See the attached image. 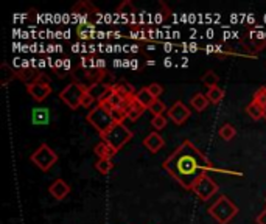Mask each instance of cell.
<instances>
[{"instance_id": "1", "label": "cell", "mask_w": 266, "mask_h": 224, "mask_svg": "<svg viewBox=\"0 0 266 224\" xmlns=\"http://www.w3.org/2000/svg\"><path fill=\"white\" fill-rule=\"evenodd\" d=\"M162 166L186 190H192L194 182L201 176L207 174V172L210 170H215L214 164L190 140H184L164 160Z\"/></svg>"}, {"instance_id": "2", "label": "cell", "mask_w": 266, "mask_h": 224, "mask_svg": "<svg viewBox=\"0 0 266 224\" xmlns=\"http://www.w3.org/2000/svg\"><path fill=\"white\" fill-rule=\"evenodd\" d=\"M238 212H240V208H238L226 194L220 196V198L208 207V215L218 224H229L236 216Z\"/></svg>"}, {"instance_id": "3", "label": "cell", "mask_w": 266, "mask_h": 224, "mask_svg": "<svg viewBox=\"0 0 266 224\" xmlns=\"http://www.w3.org/2000/svg\"><path fill=\"white\" fill-rule=\"evenodd\" d=\"M106 76L104 67H82L76 66L72 70V78L75 82L81 84L84 89H89L98 82H103V78Z\"/></svg>"}, {"instance_id": "4", "label": "cell", "mask_w": 266, "mask_h": 224, "mask_svg": "<svg viewBox=\"0 0 266 224\" xmlns=\"http://www.w3.org/2000/svg\"><path fill=\"white\" fill-rule=\"evenodd\" d=\"M86 120L89 124H92V128L95 131L100 132V136H103L104 132H108L112 126L116 124L114 118H112L110 112L106 110L102 104H96L95 108H92L88 116H86Z\"/></svg>"}, {"instance_id": "5", "label": "cell", "mask_w": 266, "mask_h": 224, "mask_svg": "<svg viewBox=\"0 0 266 224\" xmlns=\"http://www.w3.org/2000/svg\"><path fill=\"white\" fill-rule=\"evenodd\" d=\"M103 142L109 144L114 150L120 151L132 138V131L124 123H116L112 128L102 136Z\"/></svg>"}, {"instance_id": "6", "label": "cell", "mask_w": 266, "mask_h": 224, "mask_svg": "<svg viewBox=\"0 0 266 224\" xmlns=\"http://www.w3.org/2000/svg\"><path fill=\"white\" fill-rule=\"evenodd\" d=\"M30 162L36 165L40 172H48L50 168L58 162V154L47 144H40L38 150H34L30 156Z\"/></svg>"}, {"instance_id": "7", "label": "cell", "mask_w": 266, "mask_h": 224, "mask_svg": "<svg viewBox=\"0 0 266 224\" xmlns=\"http://www.w3.org/2000/svg\"><path fill=\"white\" fill-rule=\"evenodd\" d=\"M84 94H86V89H84L81 84L72 81L60 92V98L62 100V103H66L70 109L75 110L82 104Z\"/></svg>"}, {"instance_id": "8", "label": "cell", "mask_w": 266, "mask_h": 224, "mask_svg": "<svg viewBox=\"0 0 266 224\" xmlns=\"http://www.w3.org/2000/svg\"><path fill=\"white\" fill-rule=\"evenodd\" d=\"M242 44L248 50V54L252 56V58H256L257 53L266 48V38L262 34L258 28L257 30H249L244 34V38H242Z\"/></svg>"}, {"instance_id": "9", "label": "cell", "mask_w": 266, "mask_h": 224, "mask_svg": "<svg viewBox=\"0 0 266 224\" xmlns=\"http://www.w3.org/2000/svg\"><path fill=\"white\" fill-rule=\"evenodd\" d=\"M218 190H220L218 184L208 174L201 176L192 187V192L198 196L201 201H208L214 194L218 193Z\"/></svg>"}, {"instance_id": "10", "label": "cell", "mask_w": 266, "mask_h": 224, "mask_svg": "<svg viewBox=\"0 0 266 224\" xmlns=\"http://www.w3.org/2000/svg\"><path fill=\"white\" fill-rule=\"evenodd\" d=\"M26 92L30 95L34 102H44L46 98L52 94V84H50V80L48 76H42L39 81L30 84V86H26Z\"/></svg>"}, {"instance_id": "11", "label": "cell", "mask_w": 266, "mask_h": 224, "mask_svg": "<svg viewBox=\"0 0 266 224\" xmlns=\"http://www.w3.org/2000/svg\"><path fill=\"white\" fill-rule=\"evenodd\" d=\"M190 116H192L190 109L182 102H176L170 109H168V112H166V117L170 118L174 124H178V126L184 124L190 118Z\"/></svg>"}, {"instance_id": "12", "label": "cell", "mask_w": 266, "mask_h": 224, "mask_svg": "<svg viewBox=\"0 0 266 224\" xmlns=\"http://www.w3.org/2000/svg\"><path fill=\"white\" fill-rule=\"evenodd\" d=\"M70 11H72L74 16L82 18V19H89L92 16H98V14L102 12L92 2H89V0H81V2L74 5Z\"/></svg>"}, {"instance_id": "13", "label": "cell", "mask_w": 266, "mask_h": 224, "mask_svg": "<svg viewBox=\"0 0 266 224\" xmlns=\"http://www.w3.org/2000/svg\"><path fill=\"white\" fill-rule=\"evenodd\" d=\"M44 74L40 70L34 68V67H22V68H16V78L20 80L22 82H25V86H30V84L39 81Z\"/></svg>"}, {"instance_id": "14", "label": "cell", "mask_w": 266, "mask_h": 224, "mask_svg": "<svg viewBox=\"0 0 266 224\" xmlns=\"http://www.w3.org/2000/svg\"><path fill=\"white\" fill-rule=\"evenodd\" d=\"M70 190H72V188H70V186L61 178L54 179L50 184V187H48V193L53 196L56 201H62L66 196H68Z\"/></svg>"}, {"instance_id": "15", "label": "cell", "mask_w": 266, "mask_h": 224, "mask_svg": "<svg viewBox=\"0 0 266 224\" xmlns=\"http://www.w3.org/2000/svg\"><path fill=\"white\" fill-rule=\"evenodd\" d=\"M144 146L150 151V152H152V154H156V152H159L164 146H165V140H164V137L158 132V131H152V132H150L145 138H144Z\"/></svg>"}, {"instance_id": "16", "label": "cell", "mask_w": 266, "mask_h": 224, "mask_svg": "<svg viewBox=\"0 0 266 224\" xmlns=\"http://www.w3.org/2000/svg\"><path fill=\"white\" fill-rule=\"evenodd\" d=\"M112 90H114L117 95H120L123 100H131V98H134L137 94L128 81H118L116 84H112Z\"/></svg>"}, {"instance_id": "17", "label": "cell", "mask_w": 266, "mask_h": 224, "mask_svg": "<svg viewBox=\"0 0 266 224\" xmlns=\"http://www.w3.org/2000/svg\"><path fill=\"white\" fill-rule=\"evenodd\" d=\"M145 110H146V109L136 100V96L131 98V100L128 102V106H126V114H128V118H130L131 122H137L140 117L144 116Z\"/></svg>"}, {"instance_id": "18", "label": "cell", "mask_w": 266, "mask_h": 224, "mask_svg": "<svg viewBox=\"0 0 266 224\" xmlns=\"http://www.w3.org/2000/svg\"><path fill=\"white\" fill-rule=\"evenodd\" d=\"M94 152L98 156V159H110V160H112V158H114L118 151L114 150L109 144H106V142H103V140H102L100 144H96V145H95Z\"/></svg>"}, {"instance_id": "19", "label": "cell", "mask_w": 266, "mask_h": 224, "mask_svg": "<svg viewBox=\"0 0 266 224\" xmlns=\"http://www.w3.org/2000/svg\"><path fill=\"white\" fill-rule=\"evenodd\" d=\"M76 34L80 39H92L95 34V25L90 22H80L76 25Z\"/></svg>"}, {"instance_id": "20", "label": "cell", "mask_w": 266, "mask_h": 224, "mask_svg": "<svg viewBox=\"0 0 266 224\" xmlns=\"http://www.w3.org/2000/svg\"><path fill=\"white\" fill-rule=\"evenodd\" d=\"M190 104H192V108H193L196 112H202V110L207 109V106L210 104V102H208V98H207L206 94H201V92H200V94H194V95L192 96Z\"/></svg>"}, {"instance_id": "21", "label": "cell", "mask_w": 266, "mask_h": 224, "mask_svg": "<svg viewBox=\"0 0 266 224\" xmlns=\"http://www.w3.org/2000/svg\"><path fill=\"white\" fill-rule=\"evenodd\" d=\"M151 34L150 26H142V24H134L131 25V36L132 39H138V40H148Z\"/></svg>"}, {"instance_id": "22", "label": "cell", "mask_w": 266, "mask_h": 224, "mask_svg": "<svg viewBox=\"0 0 266 224\" xmlns=\"http://www.w3.org/2000/svg\"><path fill=\"white\" fill-rule=\"evenodd\" d=\"M136 100H137L140 104H142L145 109H148V108L152 104V102L156 100V98L151 95V92L148 90V88H142V89H140V90L136 94Z\"/></svg>"}, {"instance_id": "23", "label": "cell", "mask_w": 266, "mask_h": 224, "mask_svg": "<svg viewBox=\"0 0 266 224\" xmlns=\"http://www.w3.org/2000/svg\"><path fill=\"white\" fill-rule=\"evenodd\" d=\"M246 114L252 118V120H262L264 118V110L260 104H257L256 102H250L248 106H246Z\"/></svg>"}, {"instance_id": "24", "label": "cell", "mask_w": 266, "mask_h": 224, "mask_svg": "<svg viewBox=\"0 0 266 224\" xmlns=\"http://www.w3.org/2000/svg\"><path fill=\"white\" fill-rule=\"evenodd\" d=\"M207 98H208V102L212 103V104H220L222 100H224V96H226V92H224V89H221V88H212V89H208L207 90Z\"/></svg>"}, {"instance_id": "25", "label": "cell", "mask_w": 266, "mask_h": 224, "mask_svg": "<svg viewBox=\"0 0 266 224\" xmlns=\"http://www.w3.org/2000/svg\"><path fill=\"white\" fill-rule=\"evenodd\" d=\"M116 12L120 14V16H134L137 10L131 0H123V2L116 8Z\"/></svg>"}, {"instance_id": "26", "label": "cell", "mask_w": 266, "mask_h": 224, "mask_svg": "<svg viewBox=\"0 0 266 224\" xmlns=\"http://www.w3.org/2000/svg\"><path fill=\"white\" fill-rule=\"evenodd\" d=\"M218 136L224 140V142H230V140L236 136V130L230 123H224L218 130Z\"/></svg>"}, {"instance_id": "27", "label": "cell", "mask_w": 266, "mask_h": 224, "mask_svg": "<svg viewBox=\"0 0 266 224\" xmlns=\"http://www.w3.org/2000/svg\"><path fill=\"white\" fill-rule=\"evenodd\" d=\"M201 81H202V84H204L206 88L212 89V88H216V86H218V82H220V76L214 72V70H207V72L202 75Z\"/></svg>"}, {"instance_id": "28", "label": "cell", "mask_w": 266, "mask_h": 224, "mask_svg": "<svg viewBox=\"0 0 266 224\" xmlns=\"http://www.w3.org/2000/svg\"><path fill=\"white\" fill-rule=\"evenodd\" d=\"M114 168V164H112L110 159H98L95 162V170L100 174H109Z\"/></svg>"}, {"instance_id": "29", "label": "cell", "mask_w": 266, "mask_h": 224, "mask_svg": "<svg viewBox=\"0 0 266 224\" xmlns=\"http://www.w3.org/2000/svg\"><path fill=\"white\" fill-rule=\"evenodd\" d=\"M252 102H256L257 104H260L264 110V120H266V86L258 88L254 95H252Z\"/></svg>"}, {"instance_id": "30", "label": "cell", "mask_w": 266, "mask_h": 224, "mask_svg": "<svg viewBox=\"0 0 266 224\" xmlns=\"http://www.w3.org/2000/svg\"><path fill=\"white\" fill-rule=\"evenodd\" d=\"M2 80H0V84L2 86H8V82L12 81L14 78H16V70H12L6 62L2 64Z\"/></svg>"}, {"instance_id": "31", "label": "cell", "mask_w": 266, "mask_h": 224, "mask_svg": "<svg viewBox=\"0 0 266 224\" xmlns=\"http://www.w3.org/2000/svg\"><path fill=\"white\" fill-rule=\"evenodd\" d=\"M148 110L152 114V117H156V116H164V112H168L165 103L162 100H159V98H156V100L152 102V104L148 108Z\"/></svg>"}, {"instance_id": "32", "label": "cell", "mask_w": 266, "mask_h": 224, "mask_svg": "<svg viewBox=\"0 0 266 224\" xmlns=\"http://www.w3.org/2000/svg\"><path fill=\"white\" fill-rule=\"evenodd\" d=\"M166 123H168V117H165V116H156V117H152V120H151L152 128L156 130L158 132L165 128Z\"/></svg>"}, {"instance_id": "33", "label": "cell", "mask_w": 266, "mask_h": 224, "mask_svg": "<svg viewBox=\"0 0 266 224\" xmlns=\"http://www.w3.org/2000/svg\"><path fill=\"white\" fill-rule=\"evenodd\" d=\"M47 109H34L33 110V116H34V120L38 122V123H44V122H47V118H48V114H47Z\"/></svg>"}, {"instance_id": "34", "label": "cell", "mask_w": 266, "mask_h": 224, "mask_svg": "<svg viewBox=\"0 0 266 224\" xmlns=\"http://www.w3.org/2000/svg\"><path fill=\"white\" fill-rule=\"evenodd\" d=\"M148 88V90L151 92V95L154 96V98H159L160 95H162V92H164V88L160 86L159 82H151L150 86H146Z\"/></svg>"}, {"instance_id": "35", "label": "cell", "mask_w": 266, "mask_h": 224, "mask_svg": "<svg viewBox=\"0 0 266 224\" xmlns=\"http://www.w3.org/2000/svg\"><path fill=\"white\" fill-rule=\"evenodd\" d=\"M95 103V100L92 98V95L86 90V94H84V98H82V108H86V109H89V108H92V104Z\"/></svg>"}, {"instance_id": "36", "label": "cell", "mask_w": 266, "mask_h": 224, "mask_svg": "<svg viewBox=\"0 0 266 224\" xmlns=\"http://www.w3.org/2000/svg\"><path fill=\"white\" fill-rule=\"evenodd\" d=\"M256 222L257 224H266V208H263L262 212L256 216Z\"/></svg>"}, {"instance_id": "37", "label": "cell", "mask_w": 266, "mask_h": 224, "mask_svg": "<svg viewBox=\"0 0 266 224\" xmlns=\"http://www.w3.org/2000/svg\"><path fill=\"white\" fill-rule=\"evenodd\" d=\"M264 202H266V198H264Z\"/></svg>"}]
</instances>
